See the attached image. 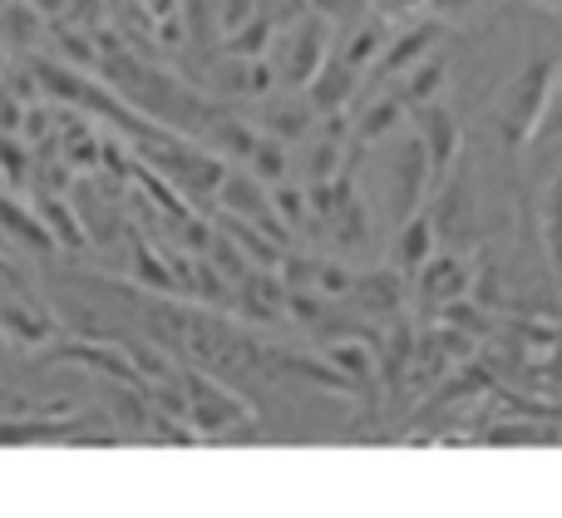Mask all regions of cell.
I'll return each mask as SVG.
<instances>
[{
    "label": "cell",
    "mask_w": 562,
    "mask_h": 518,
    "mask_svg": "<svg viewBox=\"0 0 562 518\" xmlns=\"http://www.w3.org/2000/svg\"><path fill=\"white\" fill-rule=\"evenodd\" d=\"M543 5H558V10H562V0H543Z\"/></svg>",
    "instance_id": "12"
},
{
    "label": "cell",
    "mask_w": 562,
    "mask_h": 518,
    "mask_svg": "<svg viewBox=\"0 0 562 518\" xmlns=\"http://www.w3.org/2000/svg\"><path fill=\"white\" fill-rule=\"evenodd\" d=\"M400 247H405V252H400V267H425L429 262V223L425 217H409Z\"/></svg>",
    "instance_id": "5"
},
{
    "label": "cell",
    "mask_w": 562,
    "mask_h": 518,
    "mask_svg": "<svg viewBox=\"0 0 562 518\" xmlns=\"http://www.w3.org/2000/svg\"><path fill=\"white\" fill-rule=\"evenodd\" d=\"M316 5L326 10V15H356L360 0H316Z\"/></svg>",
    "instance_id": "10"
},
{
    "label": "cell",
    "mask_w": 562,
    "mask_h": 518,
    "mask_svg": "<svg viewBox=\"0 0 562 518\" xmlns=\"http://www.w3.org/2000/svg\"><path fill=\"white\" fill-rule=\"evenodd\" d=\"M548 247H553V262L562 267V178L548 188Z\"/></svg>",
    "instance_id": "7"
},
{
    "label": "cell",
    "mask_w": 562,
    "mask_h": 518,
    "mask_svg": "<svg viewBox=\"0 0 562 518\" xmlns=\"http://www.w3.org/2000/svg\"><path fill=\"white\" fill-rule=\"evenodd\" d=\"M419 148L429 158V173H445L454 164V148H459V128L449 119V109L439 104H425L419 109Z\"/></svg>",
    "instance_id": "3"
},
{
    "label": "cell",
    "mask_w": 562,
    "mask_h": 518,
    "mask_svg": "<svg viewBox=\"0 0 562 518\" xmlns=\"http://www.w3.org/2000/svg\"><path fill=\"white\" fill-rule=\"evenodd\" d=\"M435 10H445V15H464V10H474V0H429Z\"/></svg>",
    "instance_id": "11"
},
{
    "label": "cell",
    "mask_w": 562,
    "mask_h": 518,
    "mask_svg": "<svg viewBox=\"0 0 562 518\" xmlns=\"http://www.w3.org/2000/svg\"><path fill=\"white\" fill-rule=\"evenodd\" d=\"M380 45H385V40H380V30H356V35H350V45H346V55H340V65H346V69L370 65Z\"/></svg>",
    "instance_id": "6"
},
{
    "label": "cell",
    "mask_w": 562,
    "mask_h": 518,
    "mask_svg": "<svg viewBox=\"0 0 562 518\" xmlns=\"http://www.w3.org/2000/svg\"><path fill=\"white\" fill-rule=\"evenodd\" d=\"M370 10H380V15H405V10H415L419 0H366Z\"/></svg>",
    "instance_id": "9"
},
{
    "label": "cell",
    "mask_w": 562,
    "mask_h": 518,
    "mask_svg": "<svg viewBox=\"0 0 562 518\" xmlns=\"http://www.w3.org/2000/svg\"><path fill=\"white\" fill-rule=\"evenodd\" d=\"M286 49H291V59H277V75L286 79V85H311V79L326 69V25L301 20L286 35Z\"/></svg>",
    "instance_id": "2"
},
{
    "label": "cell",
    "mask_w": 562,
    "mask_h": 518,
    "mask_svg": "<svg viewBox=\"0 0 562 518\" xmlns=\"http://www.w3.org/2000/svg\"><path fill=\"white\" fill-rule=\"evenodd\" d=\"M553 85H558V65L553 59H533V65L498 94V128H504L508 144H524V138L543 124Z\"/></svg>",
    "instance_id": "1"
},
{
    "label": "cell",
    "mask_w": 562,
    "mask_h": 518,
    "mask_svg": "<svg viewBox=\"0 0 562 518\" xmlns=\"http://www.w3.org/2000/svg\"><path fill=\"white\" fill-rule=\"evenodd\" d=\"M548 138H562V75H558V85H553V99H548L543 124H538V144H548Z\"/></svg>",
    "instance_id": "8"
},
{
    "label": "cell",
    "mask_w": 562,
    "mask_h": 518,
    "mask_svg": "<svg viewBox=\"0 0 562 518\" xmlns=\"http://www.w3.org/2000/svg\"><path fill=\"white\" fill-rule=\"evenodd\" d=\"M435 45V25H419V30H409L405 40H390V55L380 59V69H385V75H395V69H409V65H419V59H425V49Z\"/></svg>",
    "instance_id": "4"
}]
</instances>
